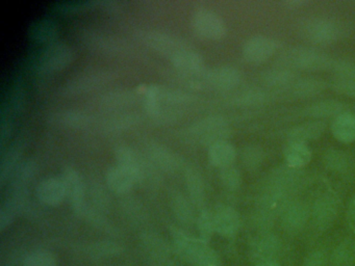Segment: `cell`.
<instances>
[{
  "mask_svg": "<svg viewBox=\"0 0 355 266\" xmlns=\"http://www.w3.org/2000/svg\"><path fill=\"white\" fill-rule=\"evenodd\" d=\"M174 249L180 257L195 266H219L217 254L209 247L207 241L193 238L180 229H171Z\"/></svg>",
  "mask_w": 355,
  "mask_h": 266,
  "instance_id": "1",
  "label": "cell"
},
{
  "mask_svg": "<svg viewBox=\"0 0 355 266\" xmlns=\"http://www.w3.org/2000/svg\"><path fill=\"white\" fill-rule=\"evenodd\" d=\"M278 62L280 66L293 71H325L331 70L334 60L320 50L296 46L282 52Z\"/></svg>",
  "mask_w": 355,
  "mask_h": 266,
  "instance_id": "2",
  "label": "cell"
},
{
  "mask_svg": "<svg viewBox=\"0 0 355 266\" xmlns=\"http://www.w3.org/2000/svg\"><path fill=\"white\" fill-rule=\"evenodd\" d=\"M300 35L315 45H329L345 35L344 25L334 19L313 17L300 25Z\"/></svg>",
  "mask_w": 355,
  "mask_h": 266,
  "instance_id": "3",
  "label": "cell"
},
{
  "mask_svg": "<svg viewBox=\"0 0 355 266\" xmlns=\"http://www.w3.org/2000/svg\"><path fill=\"white\" fill-rule=\"evenodd\" d=\"M188 133L193 143L211 147L214 143L226 141L230 136V128L225 118L213 116L195 123Z\"/></svg>",
  "mask_w": 355,
  "mask_h": 266,
  "instance_id": "4",
  "label": "cell"
},
{
  "mask_svg": "<svg viewBox=\"0 0 355 266\" xmlns=\"http://www.w3.org/2000/svg\"><path fill=\"white\" fill-rule=\"evenodd\" d=\"M192 79L199 87L205 85L220 91H228L238 87L242 80V74L234 66H223L209 70L205 69L202 72L192 77Z\"/></svg>",
  "mask_w": 355,
  "mask_h": 266,
  "instance_id": "5",
  "label": "cell"
},
{
  "mask_svg": "<svg viewBox=\"0 0 355 266\" xmlns=\"http://www.w3.org/2000/svg\"><path fill=\"white\" fill-rule=\"evenodd\" d=\"M73 53L69 46L63 43L51 44L45 48L39 58V69L44 73L57 72L69 66Z\"/></svg>",
  "mask_w": 355,
  "mask_h": 266,
  "instance_id": "6",
  "label": "cell"
},
{
  "mask_svg": "<svg viewBox=\"0 0 355 266\" xmlns=\"http://www.w3.org/2000/svg\"><path fill=\"white\" fill-rule=\"evenodd\" d=\"M193 26L201 37L217 39L223 37L226 26L221 17L209 10H199L193 17Z\"/></svg>",
  "mask_w": 355,
  "mask_h": 266,
  "instance_id": "7",
  "label": "cell"
},
{
  "mask_svg": "<svg viewBox=\"0 0 355 266\" xmlns=\"http://www.w3.org/2000/svg\"><path fill=\"white\" fill-rule=\"evenodd\" d=\"M277 48L278 43L275 39L265 35H257L245 43L243 55L251 64H261L271 58Z\"/></svg>",
  "mask_w": 355,
  "mask_h": 266,
  "instance_id": "8",
  "label": "cell"
},
{
  "mask_svg": "<svg viewBox=\"0 0 355 266\" xmlns=\"http://www.w3.org/2000/svg\"><path fill=\"white\" fill-rule=\"evenodd\" d=\"M61 180L65 186L66 195L72 207L76 210V213L82 215L87 207L85 204V185L82 177L78 174V170L68 166L64 170Z\"/></svg>",
  "mask_w": 355,
  "mask_h": 266,
  "instance_id": "9",
  "label": "cell"
},
{
  "mask_svg": "<svg viewBox=\"0 0 355 266\" xmlns=\"http://www.w3.org/2000/svg\"><path fill=\"white\" fill-rule=\"evenodd\" d=\"M311 210L303 202L288 204L282 212V226L286 232L297 234L309 222Z\"/></svg>",
  "mask_w": 355,
  "mask_h": 266,
  "instance_id": "10",
  "label": "cell"
},
{
  "mask_svg": "<svg viewBox=\"0 0 355 266\" xmlns=\"http://www.w3.org/2000/svg\"><path fill=\"white\" fill-rule=\"evenodd\" d=\"M115 154L118 166L125 168L134 177L136 182L146 178V164L143 162L142 158L132 148L128 147V145H120V147L116 148Z\"/></svg>",
  "mask_w": 355,
  "mask_h": 266,
  "instance_id": "11",
  "label": "cell"
},
{
  "mask_svg": "<svg viewBox=\"0 0 355 266\" xmlns=\"http://www.w3.org/2000/svg\"><path fill=\"white\" fill-rule=\"evenodd\" d=\"M313 222L320 230H325L331 226L338 215V205L331 195H322L313 204L311 210Z\"/></svg>",
  "mask_w": 355,
  "mask_h": 266,
  "instance_id": "12",
  "label": "cell"
},
{
  "mask_svg": "<svg viewBox=\"0 0 355 266\" xmlns=\"http://www.w3.org/2000/svg\"><path fill=\"white\" fill-rule=\"evenodd\" d=\"M145 41L150 47L161 53L169 55L170 58L174 57L176 54L184 50L188 49V45L184 41L163 33H148L145 35Z\"/></svg>",
  "mask_w": 355,
  "mask_h": 266,
  "instance_id": "13",
  "label": "cell"
},
{
  "mask_svg": "<svg viewBox=\"0 0 355 266\" xmlns=\"http://www.w3.org/2000/svg\"><path fill=\"white\" fill-rule=\"evenodd\" d=\"M37 197L45 205L57 206L67 197L65 186L61 178H47L37 187Z\"/></svg>",
  "mask_w": 355,
  "mask_h": 266,
  "instance_id": "14",
  "label": "cell"
},
{
  "mask_svg": "<svg viewBox=\"0 0 355 266\" xmlns=\"http://www.w3.org/2000/svg\"><path fill=\"white\" fill-rule=\"evenodd\" d=\"M215 231L222 236L232 237L236 234L241 226V218L234 208L222 206L214 213Z\"/></svg>",
  "mask_w": 355,
  "mask_h": 266,
  "instance_id": "15",
  "label": "cell"
},
{
  "mask_svg": "<svg viewBox=\"0 0 355 266\" xmlns=\"http://www.w3.org/2000/svg\"><path fill=\"white\" fill-rule=\"evenodd\" d=\"M327 124L324 121H313V122L303 123L298 126L293 127L286 132V139L288 143H303L319 139Z\"/></svg>",
  "mask_w": 355,
  "mask_h": 266,
  "instance_id": "16",
  "label": "cell"
},
{
  "mask_svg": "<svg viewBox=\"0 0 355 266\" xmlns=\"http://www.w3.org/2000/svg\"><path fill=\"white\" fill-rule=\"evenodd\" d=\"M174 66L187 76L192 77L205 70V62L200 54L188 48L171 58Z\"/></svg>",
  "mask_w": 355,
  "mask_h": 266,
  "instance_id": "17",
  "label": "cell"
},
{
  "mask_svg": "<svg viewBox=\"0 0 355 266\" xmlns=\"http://www.w3.org/2000/svg\"><path fill=\"white\" fill-rule=\"evenodd\" d=\"M326 87H327V82L324 81L323 79L305 77V78L297 79L286 89H288L290 95L297 98V99H306V98L315 97V96L323 93Z\"/></svg>",
  "mask_w": 355,
  "mask_h": 266,
  "instance_id": "18",
  "label": "cell"
},
{
  "mask_svg": "<svg viewBox=\"0 0 355 266\" xmlns=\"http://www.w3.org/2000/svg\"><path fill=\"white\" fill-rule=\"evenodd\" d=\"M107 73L91 72L80 75L76 77L73 80L70 81L66 85L64 93L66 95H76V94L86 93L94 87H98L103 82H105L107 79Z\"/></svg>",
  "mask_w": 355,
  "mask_h": 266,
  "instance_id": "19",
  "label": "cell"
},
{
  "mask_svg": "<svg viewBox=\"0 0 355 266\" xmlns=\"http://www.w3.org/2000/svg\"><path fill=\"white\" fill-rule=\"evenodd\" d=\"M331 132L340 143H353L355 141V114L345 112L334 118Z\"/></svg>",
  "mask_w": 355,
  "mask_h": 266,
  "instance_id": "20",
  "label": "cell"
},
{
  "mask_svg": "<svg viewBox=\"0 0 355 266\" xmlns=\"http://www.w3.org/2000/svg\"><path fill=\"white\" fill-rule=\"evenodd\" d=\"M261 81L263 85L272 89H286L298 79L296 72L284 66L271 69L261 73Z\"/></svg>",
  "mask_w": 355,
  "mask_h": 266,
  "instance_id": "21",
  "label": "cell"
},
{
  "mask_svg": "<svg viewBox=\"0 0 355 266\" xmlns=\"http://www.w3.org/2000/svg\"><path fill=\"white\" fill-rule=\"evenodd\" d=\"M346 105L338 100H323V101L315 102L305 107L304 114L313 118H330L338 116L345 112Z\"/></svg>",
  "mask_w": 355,
  "mask_h": 266,
  "instance_id": "22",
  "label": "cell"
},
{
  "mask_svg": "<svg viewBox=\"0 0 355 266\" xmlns=\"http://www.w3.org/2000/svg\"><path fill=\"white\" fill-rule=\"evenodd\" d=\"M107 185L112 190L117 193H125L136 183L134 177L120 166H112L105 175Z\"/></svg>",
  "mask_w": 355,
  "mask_h": 266,
  "instance_id": "23",
  "label": "cell"
},
{
  "mask_svg": "<svg viewBox=\"0 0 355 266\" xmlns=\"http://www.w3.org/2000/svg\"><path fill=\"white\" fill-rule=\"evenodd\" d=\"M236 157V151L227 141L214 143L209 149V159L213 166L218 168H228Z\"/></svg>",
  "mask_w": 355,
  "mask_h": 266,
  "instance_id": "24",
  "label": "cell"
},
{
  "mask_svg": "<svg viewBox=\"0 0 355 266\" xmlns=\"http://www.w3.org/2000/svg\"><path fill=\"white\" fill-rule=\"evenodd\" d=\"M284 156L288 166L300 168L309 163L311 152L306 143H288L284 148Z\"/></svg>",
  "mask_w": 355,
  "mask_h": 266,
  "instance_id": "25",
  "label": "cell"
},
{
  "mask_svg": "<svg viewBox=\"0 0 355 266\" xmlns=\"http://www.w3.org/2000/svg\"><path fill=\"white\" fill-rule=\"evenodd\" d=\"M280 239L273 234L265 235L255 245L254 256L261 263L273 261V258L279 253Z\"/></svg>",
  "mask_w": 355,
  "mask_h": 266,
  "instance_id": "26",
  "label": "cell"
},
{
  "mask_svg": "<svg viewBox=\"0 0 355 266\" xmlns=\"http://www.w3.org/2000/svg\"><path fill=\"white\" fill-rule=\"evenodd\" d=\"M151 159L165 170H175L180 166V158L163 145H151L148 149Z\"/></svg>",
  "mask_w": 355,
  "mask_h": 266,
  "instance_id": "27",
  "label": "cell"
},
{
  "mask_svg": "<svg viewBox=\"0 0 355 266\" xmlns=\"http://www.w3.org/2000/svg\"><path fill=\"white\" fill-rule=\"evenodd\" d=\"M187 188L190 193L191 200L196 206H201L205 202V190L202 177L194 168L186 170Z\"/></svg>",
  "mask_w": 355,
  "mask_h": 266,
  "instance_id": "28",
  "label": "cell"
},
{
  "mask_svg": "<svg viewBox=\"0 0 355 266\" xmlns=\"http://www.w3.org/2000/svg\"><path fill=\"white\" fill-rule=\"evenodd\" d=\"M58 35V27L51 20L36 21L31 25L30 35L33 39L42 43V42H51Z\"/></svg>",
  "mask_w": 355,
  "mask_h": 266,
  "instance_id": "29",
  "label": "cell"
},
{
  "mask_svg": "<svg viewBox=\"0 0 355 266\" xmlns=\"http://www.w3.org/2000/svg\"><path fill=\"white\" fill-rule=\"evenodd\" d=\"M171 206L178 220L182 224H190L194 220L192 207L184 195L175 191L171 197Z\"/></svg>",
  "mask_w": 355,
  "mask_h": 266,
  "instance_id": "30",
  "label": "cell"
},
{
  "mask_svg": "<svg viewBox=\"0 0 355 266\" xmlns=\"http://www.w3.org/2000/svg\"><path fill=\"white\" fill-rule=\"evenodd\" d=\"M324 163L332 172H344L350 168V157L340 150L330 149L324 155Z\"/></svg>",
  "mask_w": 355,
  "mask_h": 266,
  "instance_id": "31",
  "label": "cell"
},
{
  "mask_svg": "<svg viewBox=\"0 0 355 266\" xmlns=\"http://www.w3.org/2000/svg\"><path fill=\"white\" fill-rule=\"evenodd\" d=\"M355 258V241H344L331 255V266H350Z\"/></svg>",
  "mask_w": 355,
  "mask_h": 266,
  "instance_id": "32",
  "label": "cell"
},
{
  "mask_svg": "<svg viewBox=\"0 0 355 266\" xmlns=\"http://www.w3.org/2000/svg\"><path fill=\"white\" fill-rule=\"evenodd\" d=\"M20 155H21V147L19 145H15L3 156V160H1V168H0V181L3 184L8 176L11 175L15 168Z\"/></svg>",
  "mask_w": 355,
  "mask_h": 266,
  "instance_id": "33",
  "label": "cell"
},
{
  "mask_svg": "<svg viewBox=\"0 0 355 266\" xmlns=\"http://www.w3.org/2000/svg\"><path fill=\"white\" fill-rule=\"evenodd\" d=\"M269 100V94L263 89H251L243 91L236 97V102L242 106H257L265 103Z\"/></svg>",
  "mask_w": 355,
  "mask_h": 266,
  "instance_id": "34",
  "label": "cell"
},
{
  "mask_svg": "<svg viewBox=\"0 0 355 266\" xmlns=\"http://www.w3.org/2000/svg\"><path fill=\"white\" fill-rule=\"evenodd\" d=\"M197 228H198L200 238L209 242L211 237L213 236L215 231V222H214V214L207 210H202L197 218Z\"/></svg>",
  "mask_w": 355,
  "mask_h": 266,
  "instance_id": "35",
  "label": "cell"
},
{
  "mask_svg": "<svg viewBox=\"0 0 355 266\" xmlns=\"http://www.w3.org/2000/svg\"><path fill=\"white\" fill-rule=\"evenodd\" d=\"M22 266H57V258L51 251H37L26 256Z\"/></svg>",
  "mask_w": 355,
  "mask_h": 266,
  "instance_id": "36",
  "label": "cell"
},
{
  "mask_svg": "<svg viewBox=\"0 0 355 266\" xmlns=\"http://www.w3.org/2000/svg\"><path fill=\"white\" fill-rule=\"evenodd\" d=\"M135 101V96L128 91H115L101 98L103 105L109 107H120Z\"/></svg>",
  "mask_w": 355,
  "mask_h": 266,
  "instance_id": "37",
  "label": "cell"
},
{
  "mask_svg": "<svg viewBox=\"0 0 355 266\" xmlns=\"http://www.w3.org/2000/svg\"><path fill=\"white\" fill-rule=\"evenodd\" d=\"M263 159V152L257 145H248L245 148L242 154V160L244 166L249 170H255L261 166Z\"/></svg>",
  "mask_w": 355,
  "mask_h": 266,
  "instance_id": "38",
  "label": "cell"
},
{
  "mask_svg": "<svg viewBox=\"0 0 355 266\" xmlns=\"http://www.w3.org/2000/svg\"><path fill=\"white\" fill-rule=\"evenodd\" d=\"M331 70L334 77L355 80V62L350 60H334Z\"/></svg>",
  "mask_w": 355,
  "mask_h": 266,
  "instance_id": "39",
  "label": "cell"
},
{
  "mask_svg": "<svg viewBox=\"0 0 355 266\" xmlns=\"http://www.w3.org/2000/svg\"><path fill=\"white\" fill-rule=\"evenodd\" d=\"M222 183L227 187L228 189H238L242 184V176L241 172L236 168L228 166V168H222L220 174Z\"/></svg>",
  "mask_w": 355,
  "mask_h": 266,
  "instance_id": "40",
  "label": "cell"
},
{
  "mask_svg": "<svg viewBox=\"0 0 355 266\" xmlns=\"http://www.w3.org/2000/svg\"><path fill=\"white\" fill-rule=\"evenodd\" d=\"M60 123L67 126L78 127L88 123V116L78 112H66L59 114Z\"/></svg>",
  "mask_w": 355,
  "mask_h": 266,
  "instance_id": "41",
  "label": "cell"
},
{
  "mask_svg": "<svg viewBox=\"0 0 355 266\" xmlns=\"http://www.w3.org/2000/svg\"><path fill=\"white\" fill-rule=\"evenodd\" d=\"M331 85L336 93L355 98V80L334 77Z\"/></svg>",
  "mask_w": 355,
  "mask_h": 266,
  "instance_id": "42",
  "label": "cell"
},
{
  "mask_svg": "<svg viewBox=\"0 0 355 266\" xmlns=\"http://www.w3.org/2000/svg\"><path fill=\"white\" fill-rule=\"evenodd\" d=\"M327 257L322 251H315L307 256L304 261V266H326Z\"/></svg>",
  "mask_w": 355,
  "mask_h": 266,
  "instance_id": "43",
  "label": "cell"
},
{
  "mask_svg": "<svg viewBox=\"0 0 355 266\" xmlns=\"http://www.w3.org/2000/svg\"><path fill=\"white\" fill-rule=\"evenodd\" d=\"M347 215H348L349 220H350L352 224H355V197L351 200L350 203H349Z\"/></svg>",
  "mask_w": 355,
  "mask_h": 266,
  "instance_id": "44",
  "label": "cell"
},
{
  "mask_svg": "<svg viewBox=\"0 0 355 266\" xmlns=\"http://www.w3.org/2000/svg\"><path fill=\"white\" fill-rule=\"evenodd\" d=\"M259 266H280L277 262L275 261H269V262H263V263L259 264Z\"/></svg>",
  "mask_w": 355,
  "mask_h": 266,
  "instance_id": "45",
  "label": "cell"
}]
</instances>
